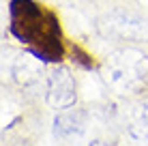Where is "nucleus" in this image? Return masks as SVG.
<instances>
[{"label":"nucleus","mask_w":148,"mask_h":146,"mask_svg":"<svg viewBox=\"0 0 148 146\" xmlns=\"http://www.w3.org/2000/svg\"><path fill=\"white\" fill-rule=\"evenodd\" d=\"M101 30L105 34L127 41H148V19L133 11L114 9L101 19Z\"/></svg>","instance_id":"obj_2"},{"label":"nucleus","mask_w":148,"mask_h":146,"mask_svg":"<svg viewBox=\"0 0 148 146\" xmlns=\"http://www.w3.org/2000/svg\"><path fill=\"white\" fill-rule=\"evenodd\" d=\"M133 114H137V116H144V118H148V97H144V99H142L140 103L135 105Z\"/></svg>","instance_id":"obj_7"},{"label":"nucleus","mask_w":148,"mask_h":146,"mask_svg":"<svg viewBox=\"0 0 148 146\" xmlns=\"http://www.w3.org/2000/svg\"><path fill=\"white\" fill-rule=\"evenodd\" d=\"M77 99L75 80L67 67H54L45 77V101L54 110L73 108Z\"/></svg>","instance_id":"obj_3"},{"label":"nucleus","mask_w":148,"mask_h":146,"mask_svg":"<svg viewBox=\"0 0 148 146\" xmlns=\"http://www.w3.org/2000/svg\"><path fill=\"white\" fill-rule=\"evenodd\" d=\"M88 114L79 108H64L54 116V135L60 142H73L86 133Z\"/></svg>","instance_id":"obj_4"},{"label":"nucleus","mask_w":148,"mask_h":146,"mask_svg":"<svg viewBox=\"0 0 148 146\" xmlns=\"http://www.w3.org/2000/svg\"><path fill=\"white\" fill-rule=\"evenodd\" d=\"M101 75L116 95H142L148 90V56L135 47L116 49L103 62Z\"/></svg>","instance_id":"obj_1"},{"label":"nucleus","mask_w":148,"mask_h":146,"mask_svg":"<svg viewBox=\"0 0 148 146\" xmlns=\"http://www.w3.org/2000/svg\"><path fill=\"white\" fill-rule=\"evenodd\" d=\"M90 146H105V144H103V142H99V140H97V142H92Z\"/></svg>","instance_id":"obj_8"},{"label":"nucleus","mask_w":148,"mask_h":146,"mask_svg":"<svg viewBox=\"0 0 148 146\" xmlns=\"http://www.w3.org/2000/svg\"><path fill=\"white\" fill-rule=\"evenodd\" d=\"M127 133L133 142H140V144H148V118L144 116H137L133 114L129 127H127Z\"/></svg>","instance_id":"obj_6"},{"label":"nucleus","mask_w":148,"mask_h":146,"mask_svg":"<svg viewBox=\"0 0 148 146\" xmlns=\"http://www.w3.org/2000/svg\"><path fill=\"white\" fill-rule=\"evenodd\" d=\"M11 146H26V144H11Z\"/></svg>","instance_id":"obj_9"},{"label":"nucleus","mask_w":148,"mask_h":146,"mask_svg":"<svg viewBox=\"0 0 148 146\" xmlns=\"http://www.w3.org/2000/svg\"><path fill=\"white\" fill-rule=\"evenodd\" d=\"M11 77L19 88H34L45 75V64L30 54H19L11 62Z\"/></svg>","instance_id":"obj_5"}]
</instances>
